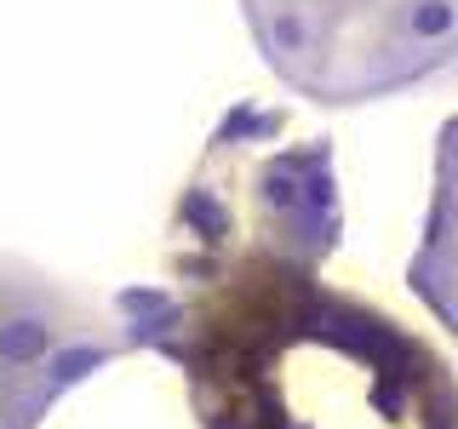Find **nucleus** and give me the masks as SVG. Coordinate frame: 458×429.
Masks as SVG:
<instances>
[{
  "label": "nucleus",
  "instance_id": "1",
  "mask_svg": "<svg viewBox=\"0 0 458 429\" xmlns=\"http://www.w3.org/2000/svg\"><path fill=\"white\" fill-rule=\"evenodd\" d=\"M121 304L183 366L200 429H458L453 366L315 264L241 257Z\"/></svg>",
  "mask_w": 458,
  "mask_h": 429
},
{
  "label": "nucleus",
  "instance_id": "3",
  "mask_svg": "<svg viewBox=\"0 0 458 429\" xmlns=\"http://www.w3.org/2000/svg\"><path fill=\"white\" fill-rule=\"evenodd\" d=\"M132 321H104L47 281L6 286V429H29L69 383L121 355Z\"/></svg>",
  "mask_w": 458,
  "mask_h": 429
},
{
  "label": "nucleus",
  "instance_id": "4",
  "mask_svg": "<svg viewBox=\"0 0 458 429\" xmlns=\"http://www.w3.org/2000/svg\"><path fill=\"white\" fill-rule=\"evenodd\" d=\"M412 286L458 338V121L441 126L436 143V189H429L424 235L412 252Z\"/></svg>",
  "mask_w": 458,
  "mask_h": 429
},
{
  "label": "nucleus",
  "instance_id": "2",
  "mask_svg": "<svg viewBox=\"0 0 458 429\" xmlns=\"http://www.w3.org/2000/svg\"><path fill=\"white\" fill-rule=\"evenodd\" d=\"M241 12L276 80L327 109L458 69V0H241Z\"/></svg>",
  "mask_w": 458,
  "mask_h": 429
}]
</instances>
